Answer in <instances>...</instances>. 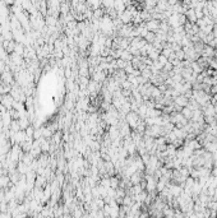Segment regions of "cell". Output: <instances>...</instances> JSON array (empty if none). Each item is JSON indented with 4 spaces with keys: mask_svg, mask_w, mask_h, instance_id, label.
<instances>
[{
    "mask_svg": "<svg viewBox=\"0 0 217 218\" xmlns=\"http://www.w3.org/2000/svg\"><path fill=\"white\" fill-rule=\"evenodd\" d=\"M127 120H128V125L137 128L138 126V122H139V117H138V113L137 112H129L127 115Z\"/></svg>",
    "mask_w": 217,
    "mask_h": 218,
    "instance_id": "1",
    "label": "cell"
},
{
    "mask_svg": "<svg viewBox=\"0 0 217 218\" xmlns=\"http://www.w3.org/2000/svg\"><path fill=\"white\" fill-rule=\"evenodd\" d=\"M155 181H153V179L152 177H149L148 179V189H149V190H153V189H155Z\"/></svg>",
    "mask_w": 217,
    "mask_h": 218,
    "instance_id": "3",
    "label": "cell"
},
{
    "mask_svg": "<svg viewBox=\"0 0 217 218\" xmlns=\"http://www.w3.org/2000/svg\"><path fill=\"white\" fill-rule=\"evenodd\" d=\"M146 41H148V42H151V43H153L155 42V40H156V33L155 32H148L147 35H146Z\"/></svg>",
    "mask_w": 217,
    "mask_h": 218,
    "instance_id": "2",
    "label": "cell"
}]
</instances>
